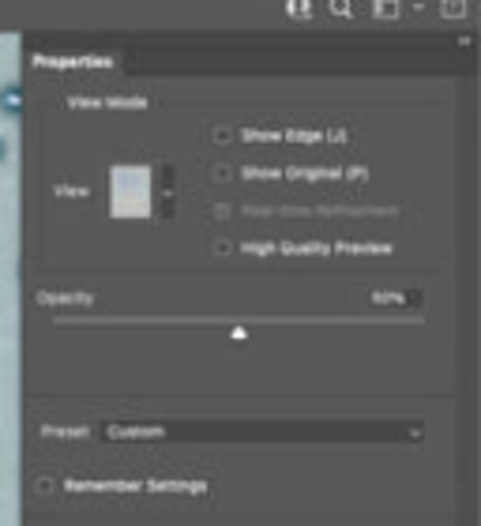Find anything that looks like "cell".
Segmentation results:
<instances>
[{"instance_id":"1","label":"cell","mask_w":481,"mask_h":526,"mask_svg":"<svg viewBox=\"0 0 481 526\" xmlns=\"http://www.w3.org/2000/svg\"><path fill=\"white\" fill-rule=\"evenodd\" d=\"M0 113L4 117H19L23 113V87H19L16 79L0 87Z\"/></svg>"},{"instance_id":"2","label":"cell","mask_w":481,"mask_h":526,"mask_svg":"<svg viewBox=\"0 0 481 526\" xmlns=\"http://www.w3.org/2000/svg\"><path fill=\"white\" fill-rule=\"evenodd\" d=\"M4 158H8V143L0 140V162H4Z\"/></svg>"}]
</instances>
